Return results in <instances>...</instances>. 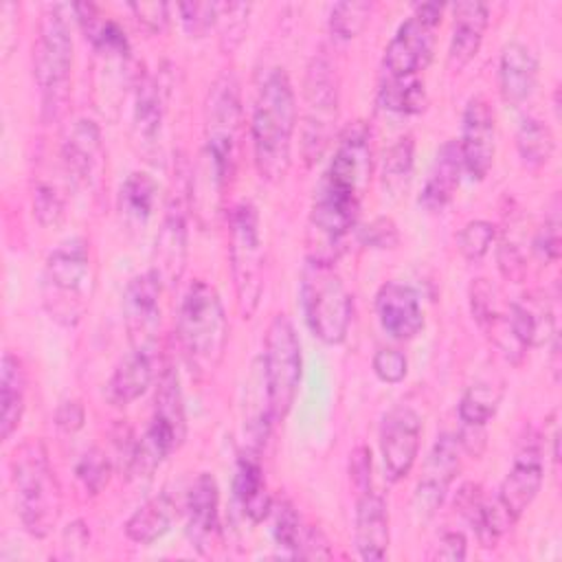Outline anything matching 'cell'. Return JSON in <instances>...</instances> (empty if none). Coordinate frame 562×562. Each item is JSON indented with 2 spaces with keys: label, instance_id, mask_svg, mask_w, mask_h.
Wrapping results in <instances>:
<instances>
[{
  "label": "cell",
  "instance_id": "obj_1",
  "mask_svg": "<svg viewBox=\"0 0 562 562\" xmlns=\"http://www.w3.org/2000/svg\"><path fill=\"white\" fill-rule=\"evenodd\" d=\"M296 130V99L283 68H272L259 86L252 105V149L261 180L277 184L292 162V136Z\"/></svg>",
  "mask_w": 562,
  "mask_h": 562
},
{
  "label": "cell",
  "instance_id": "obj_2",
  "mask_svg": "<svg viewBox=\"0 0 562 562\" xmlns=\"http://www.w3.org/2000/svg\"><path fill=\"white\" fill-rule=\"evenodd\" d=\"M178 340L189 369L198 378L211 375L224 360L228 321L217 290L206 281H193L180 303Z\"/></svg>",
  "mask_w": 562,
  "mask_h": 562
},
{
  "label": "cell",
  "instance_id": "obj_3",
  "mask_svg": "<svg viewBox=\"0 0 562 562\" xmlns=\"http://www.w3.org/2000/svg\"><path fill=\"white\" fill-rule=\"evenodd\" d=\"M15 505L24 529L46 538L61 516V487L50 465L46 446L40 439L22 441L11 457Z\"/></svg>",
  "mask_w": 562,
  "mask_h": 562
},
{
  "label": "cell",
  "instance_id": "obj_4",
  "mask_svg": "<svg viewBox=\"0 0 562 562\" xmlns=\"http://www.w3.org/2000/svg\"><path fill=\"white\" fill-rule=\"evenodd\" d=\"M204 140L209 173L224 189L237 169L241 140L239 83L231 72H222L209 88L204 105Z\"/></svg>",
  "mask_w": 562,
  "mask_h": 562
},
{
  "label": "cell",
  "instance_id": "obj_5",
  "mask_svg": "<svg viewBox=\"0 0 562 562\" xmlns=\"http://www.w3.org/2000/svg\"><path fill=\"white\" fill-rule=\"evenodd\" d=\"M72 68V37L61 7H46L33 44V75L42 92V112L57 119L68 101Z\"/></svg>",
  "mask_w": 562,
  "mask_h": 562
},
{
  "label": "cell",
  "instance_id": "obj_6",
  "mask_svg": "<svg viewBox=\"0 0 562 562\" xmlns=\"http://www.w3.org/2000/svg\"><path fill=\"white\" fill-rule=\"evenodd\" d=\"M301 307L310 331L325 345L345 340L351 323V294L329 263L307 259L301 270Z\"/></svg>",
  "mask_w": 562,
  "mask_h": 562
},
{
  "label": "cell",
  "instance_id": "obj_7",
  "mask_svg": "<svg viewBox=\"0 0 562 562\" xmlns=\"http://www.w3.org/2000/svg\"><path fill=\"white\" fill-rule=\"evenodd\" d=\"M90 285V250L81 237L61 241L46 257L42 294L53 318L64 325H75L86 307Z\"/></svg>",
  "mask_w": 562,
  "mask_h": 562
},
{
  "label": "cell",
  "instance_id": "obj_8",
  "mask_svg": "<svg viewBox=\"0 0 562 562\" xmlns=\"http://www.w3.org/2000/svg\"><path fill=\"white\" fill-rule=\"evenodd\" d=\"M228 257L237 307L250 318L263 292V244L259 235V215L252 202H239L228 222Z\"/></svg>",
  "mask_w": 562,
  "mask_h": 562
},
{
  "label": "cell",
  "instance_id": "obj_9",
  "mask_svg": "<svg viewBox=\"0 0 562 562\" xmlns=\"http://www.w3.org/2000/svg\"><path fill=\"white\" fill-rule=\"evenodd\" d=\"M261 364L272 419L281 422L292 411L303 373L301 342L292 321L285 314H277L268 325Z\"/></svg>",
  "mask_w": 562,
  "mask_h": 562
},
{
  "label": "cell",
  "instance_id": "obj_10",
  "mask_svg": "<svg viewBox=\"0 0 562 562\" xmlns=\"http://www.w3.org/2000/svg\"><path fill=\"white\" fill-rule=\"evenodd\" d=\"M191 211V176L176 169L165 215L154 241V272L162 288H176L187 268V217Z\"/></svg>",
  "mask_w": 562,
  "mask_h": 562
},
{
  "label": "cell",
  "instance_id": "obj_11",
  "mask_svg": "<svg viewBox=\"0 0 562 562\" xmlns=\"http://www.w3.org/2000/svg\"><path fill=\"white\" fill-rule=\"evenodd\" d=\"M439 2L417 4L408 20L397 29L384 50L386 77H413L424 70L435 50V33L441 22Z\"/></svg>",
  "mask_w": 562,
  "mask_h": 562
},
{
  "label": "cell",
  "instance_id": "obj_12",
  "mask_svg": "<svg viewBox=\"0 0 562 562\" xmlns=\"http://www.w3.org/2000/svg\"><path fill=\"white\" fill-rule=\"evenodd\" d=\"M305 127L303 154L307 162L323 156L329 145L331 127L338 114V83L327 59L314 57L305 72Z\"/></svg>",
  "mask_w": 562,
  "mask_h": 562
},
{
  "label": "cell",
  "instance_id": "obj_13",
  "mask_svg": "<svg viewBox=\"0 0 562 562\" xmlns=\"http://www.w3.org/2000/svg\"><path fill=\"white\" fill-rule=\"evenodd\" d=\"M371 178V143H369V130L362 123L349 125L334 151V158L321 180L318 187L362 202V195L369 187Z\"/></svg>",
  "mask_w": 562,
  "mask_h": 562
},
{
  "label": "cell",
  "instance_id": "obj_14",
  "mask_svg": "<svg viewBox=\"0 0 562 562\" xmlns=\"http://www.w3.org/2000/svg\"><path fill=\"white\" fill-rule=\"evenodd\" d=\"M162 283L154 270L136 274L127 281L123 292V318L134 351L149 353L158 340L160 327V299Z\"/></svg>",
  "mask_w": 562,
  "mask_h": 562
},
{
  "label": "cell",
  "instance_id": "obj_15",
  "mask_svg": "<svg viewBox=\"0 0 562 562\" xmlns=\"http://www.w3.org/2000/svg\"><path fill=\"white\" fill-rule=\"evenodd\" d=\"M422 441V419L411 406L391 408L380 426V450L391 481H402L411 474Z\"/></svg>",
  "mask_w": 562,
  "mask_h": 562
},
{
  "label": "cell",
  "instance_id": "obj_16",
  "mask_svg": "<svg viewBox=\"0 0 562 562\" xmlns=\"http://www.w3.org/2000/svg\"><path fill=\"white\" fill-rule=\"evenodd\" d=\"M459 149H461L463 171L472 180H483L492 169L494 151H496L494 112L483 97H472L463 110Z\"/></svg>",
  "mask_w": 562,
  "mask_h": 562
},
{
  "label": "cell",
  "instance_id": "obj_17",
  "mask_svg": "<svg viewBox=\"0 0 562 562\" xmlns=\"http://www.w3.org/2000/svg\"><path fill=\"white\" fill-rule=\"evenodd\" d=\"M542 479H544V465H542L540 441L536 437L522 439L516 452L514 465L503 479L498 490V503L512 516V520H518L536 501L542 487Z\"/></svg>",
  "mask_w": 562,
  "mask_h": 562
},
{
  "label": "cell",
  "instance_id": "obj_18",
  "mask_svg": "<svg viewBox=\"0 0 562 562\" xmlns=\"http://www.w3.org/2000/svg\"><path fill=\"white\" fill-rule=\"evenodd\" d=\"M461 446L454 435H441L422 470V479L415 487V507L424 514H432L446 498L454 476L461 470Z\"/></svg>",
  "mask_w": 562,
  "mask_h": 562
},
{
  "label": "cell",
  "instance_id": "obj_19",
  "mask_svg": "<svg viewBox=\"0 0 562 562\" xmlns=\"http://www.w3.org/2000/svg\"><path fill=\"white\" fill-rule=\"evenodd\" d=\"M187 533L200 553H211L220 540V487L209 472H200L187 492Z\"/></svg>",
  "mask_w": 562,
  "mask_h": 562
},
{
  "label": "cell",
  "instance_id": "obj_20",
  "mask_svg": "<svg viewBox=\"0 0 562 562\" xmlns=\"http://www.w3.org/2000/svg\"><path fill=\"white\" fill-rule=\"evenodd\" d=\"M162 90L160 83L143 75L136 83L134 94V112H132V140L138 149V154L145 156V160L156 162L160 158V132H162Z\"/></svg>",
  "mask_w": 562,
  "mask_h": 562
},
{
  "label": "cell",
  "instance_id": "obj_21",
  "mask_svg": "<svg viewBox=\"0 0 562 562\" xmlns=\"http://www.w3.org/2000/svg\"><path fill=\"white\" fill-rule=\"evenodd\" d=\"M375 312L382 329L397 340H411L424 327L417 292L397 281H389L378 290Z\"/></svg>",
  "mask_w": 562,
  "mask_h": 562
},
{
  "label": "cell",
  "instance_id": "obj_22",
  "mask_svg": "<svg viewBox=\"0 0 562 562\" xmlns=\"http://www.w3.org/2000/svg\"><path fill=\"white\" fill-rule=\"evenodd\" d=\"M452 13L454 26L448 48V68L459 72L476 57L490 22V11L483 2L463 0L452 4Z\"/></svg>",
  "mask_w": 562,
  "mask_h": 562
},
{
  "label": "cell",
  "instance_id": "obj_23",
  "mask_svg": "<svg viewBox=\"0 0 562 562\" xmlns=\"http://www.w3.org/2000/svg\"><path fill=\"white\" fill-rule=\"evenodd\" d=\"M538 83V59L520 42H509L501 53L498 64V88L507 105H522L536 90Z\"/></svg>",
  "mask_w": 562,
  "mask_h": 562
},
{
  "label": "cell",
  "instance_id": "obj_24",
  "mask_svg": "<svg viewBox=\"0 0 562 562\" xmlns=\"http://www.w3.org/2000/svg\"><path fill=\"white\" fill-rule=\"evenodd\" d=\"M454 505L459 507V512L468 518V522L472 525V529L476 531L479 542L485 549L496 547L498 538L503 536V531L514 522L512 516L503 509V505L496 501H487L481 492L479 485L474 483H465L459 494Z\"/></svg>",
  "mask_w": 562,
  "mask_h": 562
},
{
  "label": "cell",
  "instance_id": "obj_25",
  "mask_svg": "<svg viewBox=\"0 0 562 562\" xmlns=\"http://www.w3.org/2000/svg\"><path fill=\"white\" fill-rule=\"evenodd\" d=\"M389 512L382 496L364 492L356 505V549L362 560H384L389 549Z\"/></svg>",
  "mask_w": 562,
  "mask_h": 562
},
{
  "label": "cell",
  "instance_id": "obj_26",
  "mask_svg": "<svg viewBox=\"0 0 562 562\" xmlns=\"http://www.w3.org/2000/svg\"><path fill=\"white\" fill-rule=\"evenodd\" d=\"M101 134L94 121L79 119L61 145V158L68 176L75 182L90 184L97 169L101 167Z\"/></svg>",
  "mask_w": 562,
  "mask_h": 562
},
{
  "label": "cell",
  "instance_id": "obj_27",
  "mask_svg": "<svg viewBox=\"0 0 562 562\" xmlns=\"http://www.w3.org/2000/svg\"><path fill=\"white\" fill-rule=\"evenodd\" d=\"M461 173L463 160L459 140H446L435 156V162L419 195V204L428 211H441L454 198V191L461 182Z\"/></svg>",
  "mask_w": 562,
  "mask_h": 562
},
{
  "label": "cell",
  "instance_id": "obj_28",
  "mask_svg": "<svg viewBox=\"0 0 562 562\" xmlns=\"http://www.w3.org/2000/svg\"><path fill=\"white\" fill-rule=\"evenodd\" d=\"M507 318L516 338L527 349L544 345L555 334L551 305L540 292H527L520 299H516L509 305Z\"/></svg>",
  "mask_w": 562,
  "mask_h": 562
},
{
  "label": "cell",
  "instance_id": "obj_29",
  "mask_svg": "<svg viewBox=\"0 0 562 562\" xmlns=\"http://www.w3.org/2000/svg\"><path fill=\"white\" fill-rule=\"evenodd\" d=\"M257 454L259 452L248 450V454L239 457L237 470H235V481H233L235 498L241 505L244 514L252 522L266 520L272 512V498H270V492H268L263 470H261V463H259Z\"/></svg>",
  "mask_w": 562,
  "mask_h": 562
},
{
  "label": "cell",
  "instance_id": "obj_30",
  "mask_svg": "<svg viewBox=\"0 0 562 562\" xmlns=\"http://www.w3.org/2000/svg\"><path fill=\"white\" fill-rule=\"evenodd\" d=\"M151 426L160 428L178 448L187 437V417L182 404L180 378L173 367H165L158 380L156 397H154V415Z\"/></svg>",
  "mask_w": 562,
  "mask_h": 562
},
{
  "label": "cell",
  "instance_id": "obj_31",
  "mask_svg": "<svg viewBox=\"0 0 562 562\" xmlns=\"http://www.w3.org/2000/svg\"><path fill=\"white\" fill-rule=\"evenodd\" d=\"M151 378H154L151 356L132 349V353L125 356L114 369V373L110 375L105 384V400L112 406L123 408L147 391V386L151 384Z\"/></svg>",
  "mask_w": 562,
  "mask_h": 562
},
{
  "label": "cell",
  "instance_id": "obj_32",
  "mask_svg": "<svg viewBox=\"0 0 562 562\" xmlns=\"http://www.w3.org/2000/svg\"><path fill=\"white\" fill-rule=\"evenodd\" d=\"M176 516V501L167 492H160L138 505L125 520V536L136 544H151L171 529Z\"/></svg>",
  "mask_w": 562,
  "mask_h": 562
},
{
  "label": "cell",
  "instance_id": "obj_33",
  "mask_svg": "<svg viewBox=\"0 0 562 562\" xmlns=\"http://www.w3.org/2000/svg\"><path fill=\"white\" fill-rule=\"evenodd\" d=\"M26 402V371L18 356H2V375H0V432L2 439H9L24 415Z\"/></svg>",
  "mask_w": 562,
  "mask_h": 562
},
{
  "label": "cell",
  "instance_id": "obj_34",
  "mask_svg": "<svg viewBox=\"0 0 562 562\" xmlns=\"http://www.w3.org/2000/svg\"><path fill=\"white\" fill-rule=\"evenodd\" d=\"M156 195V180L145 171H132L119 189V213L123 224L132 231H143L154 213Z\"/></svg>",
  "mask_w": 562,
  "mask_h": 562
},
{
  "label": "cell",
  "instance_id": "obj_35",
  "mask_svg": "<svg viewBox=\"0 0 562 562\" xmlns=\"http://www.w3.org/2000/svg\"><path fill=\"white\" fill-rule=\"evenodd\" d=\"M378 101L384 110L397 112V114H419L424 112L428 97L424 81L413 77H386V81L380 86Z\"/></svg>",
  "mask_w": 562,
  "mask_h": 562
},
{
  "label": "cell",
  "instance_id": "obj_36",
  "mask_svg": "<svg viewBox=\"0 0 562 562\" xmlns=\"http://www.w3.org/2000/svg\"><path fill=\"white\" fill-rule=\"evenodd\" d=\"M413 167H415V143H413V136L406 134L397 138L384 154L382 184L386 193H391L393 198L404 195L413 180Z\"/></svg>",
  "mask_w": 562,
  "mask_h": 562
},
{
  "label": "cell",
  "instance_id": "obj_37",
  "mask_svg": "<svg viewBox=\"0 0 562 562\" xmlns=\"http://www.w3.org/2000/svg\"><path fill=\"white\" fill-rule=\"evenodd\" d=\"M516 147H518V156H520L522 165H527L531 169H540L551 160L555 140H553L549 125L529 116L520 123V127L516 132Z\"/></svg>",
  "mask_w": 562,
  "mask_h": 562
},
{
  "label": "cell",
  "instance_id": "obj_38",
  "mask_svg": "<svg viewBox=\"0 0 562 562\" xmlns=\"http://www.w3.org/2000/svg\"><path fill=\"white\" fill-rule=\"evenodd\" d=\"M501 395L503 391L494 384H487V382L472 384L459 402L461 422L470 426H485L494 417L501 404Z\"/></svg>",
  "mask_w": 562,
  "mask_h": 562
},
{
  "label": "cell",
  "instance_id": "obj_39",
  "mask_svg": "<svg viewBox=\"0 0 562 562\" xmlns=\"http://www.w3.org/2000/svg\"><path fill=\"white\" fill-rule=\"evenodd\" d=\"M270 514H272V536H274L277 544L281 549H285L292 558H299L307 525H303L301 516L288 501L272 505Z\"/></svg>",
  "mask_w": 562,
  "mask_h": 562
},
{
  "label": "cell",
  "instance_id": "obj_40",
  "mask_svg": "<svg viewBox=\"0 0 562 562\" xmlns=\"http://www.w3.org/2000/svg\"><path fill=\"white\" fill-rule=\"evenodd\" d=\"M373 4L367 0H347L336 2L329 13V29L340 40H351L364 31L369 24Z\"/></svg>",
  "mask_w": 562,
  "mask_h": 562
},
{
  "label": "cell",
  "instance_id": "obj_41",
  "mask_svg": "<svg viewBox=\"0 0 562 562\" xmlns=\"http://www.w3.org/2000/svg\"><path fill=\"white\" fill-rule=\"evenodd\" d=\"M496 228L487 220H472L459 233V250L468 261H479L487 255Z\"/></svg>",
  "mask_w": 562,
  "mask_h": 562
},
{
  "label": "cell",
  "instance_id": "obj_42",
  "mask_svg": "<svg viewBox=\"0 0 562 562\" xmlns=\"http://www.w3.org/2000/svg\"><path fill=\"white\" fill-rule=\"evenodd\" d=\"M75 472H77V479L83 483V487L90 494H99V492H103V487L110 481L112 463H110V459H108V454L103 450L92 448V450H88L79 459Z\"/></svg>",
  "mask_w": 562,
  "mask_h": 562
},
{
  "label": "cell",
  "instance_id": "obj_43",
  "mask_svg": "<svg viewBox=\"0 0 562 562\" xmlns=\"http://www.w3.org/2000/svg\"><path fill=\"white\" fill-rule=\"evenodd\" d=\"M33 215L44 228H57L66 217L64 195L53 184H37L33 191Z\"/></svg>",
  "mask_w": 562,
  "mask_h": 562
},
{
  "label": "cell",
  "instance_id": "obj_44",
  "mask_svg": "<svg viewBox=\"0 0 562 562\" xmlns=\"http://www.w3.org/2000/svg\"><path fill=\"white\" fill-rule=\"evenodd\" d=\"M180 20L184 31L191 37H202L204 33L215 26L217 15H220V4L217 2H182L178 4Z\"/></svg>",
  "mask_w": 562,
  "mask_h": 562
},
{
  "label": "cell",
  "instance_id": "obj_45",
  "mask_svg": "<svg viewBox=\"0 0 562 562\" xmlns=\"http://www.w3.org/2000/svg\"><path fill=\"white\" fill-rule=\"evenodd\" d=\"M560 204L558 200L553 202V209L551 213L544 217L542 226L538 228L536 233V239H533V248L536 252L544 259V261H558L560 257Z\"/></svg>",
  "mask_w": 562,
  "mask_h": 562
},
{
  "label": "cell",
  "instance_id": "obj_46",
  "mask_svg": "<svg viewBox=\"0 0 562 562\" xmlns=\"http://www.w3.org/2000/svg\"><path fill=\"white\" fill-rule=\"evenodd\" d=\"M470 310L474 321L483 327L487 321H492L496 314H501L498 310V299H496V290L487 279H476L470 288Z\"/></svg>",
  "mask_w": 562,
  "mask_h": 562
},
{
  "label": "cell",
  "instance_id": "obj_47",
  "mask_svg": "<svg viewBox=\"0 0 562 562\" xmlns=\"http://www.w3.org/2000/svg\"><path fill=\"white\" fill-rule=\"evenodd\" d=\"M373 371L386 384H397L408 373V360L400 349H380L373 356Z\"/></svg>",
  "mask_w": 562,
  "mask_h": 562
},
{
  "label": "cell",
  "instance_id": "obj_48",
  "mask_svg": "<svg viewBox=\"0 0 562 562\" xmlns=\"http://www.w3.org/2000/svg\"><path fill=\"white\" fill-rule=\"evenodd\" d=\"M360 241L364 246L386 250V248H395L400 244V233L391 217H375L360 231Z\"/></svg>",
  "mask_w": 562,
  "mask_h": 562
},
{
  "label": "cell",
  "instance_id": "obj_49",
  "mask_svg": "<svg viewBox=\"0 0 562 562\" xmlns=\"http://www.w3.org/2000/svg\"><path fill=\"white\" fill-rule=\"evenodd\" d=\"M130 9L136 22L149 33H160L167 26L169 7L165 2H130Z\"/></svg>",
  "mask_w": 562,
  "mask_h": 562
},
{
  "label": "cell",
  "instance_id": "obj_50",
  "mask_svg": "<svg viewBox=\"0 0 562 562\" xmlns=\"http://www.w3.org/2000/svg\"><path fill=\"white\" fill-rule=\"evenodd\" d=\"M496 261H498V270L505 279L514 281V283H520L525 279L527 263H525L522 252L514 244L503 241L496 250Z\"/></svg>",
  "mask_w": 562,
  "mask_h": 562
},
{
  "label": "cell",
  "instance_id": "obj_51",
  "mask_svg": "<svg viewBox=\"0 0 562 562\" xmlns=\"http://www.w3.org/2000/svg\"><path fill=\"white\" fill-rule=\"evenodd\" d=\"M349 476L360 494L371 492V450L367 446H358L349 457Z\"/></svg>",
  "mask_w": 562,
  "mask_h": 562
},
{
  "label": "cell",
  "instance_id": "obj_52",
  "mask_svg": "<svg viewBox=\"0 0 562 562\" xmlns=\"http://www.w3.org/2000/svg\"><path fill=\"white\" fill-rule=\"evenodd\" d=\"M468 549V542H465V536L461 531H446L439 542L435 544V551H432V560H448V562H459V560H465V551Z\"/></svg>",
  "mask_w": 562,
  "mask_h": 562
},
{
  "label": "cell",
  "instance_id": "obj_53",
  "mask_svg": "<svg viewBox=\"0 0 562 562\" xmlns=\"http://www.w3.org/2000/svg\"><path fill=\"white\" fill-rule=\"evenodd\" d=\"M83 422H86V411L77 400H66L55 411V424L64 432H77L83 426Z\"/></svg>",
  "mask_w": 562,
  "mask_h": 562
},
{
  "label": "cell",
  "instance_id": "obj_54",
  "mask_svg": "<svg viewBox=\"0 0 562 562\" xmlns=\"http://www.w3.org/2000/svg\"><path fill=\"white\" fill-rule=\"evenodd\" d=\"M483 428H485V426H470V424H463V426H461V432H459V437H457L459 446L465 448L470 454L479 457V454L483 452V448H485V430H483Z\"/></svg>",
  "mask_w": 562,
  "mask_h": 562
}]
</instances>
